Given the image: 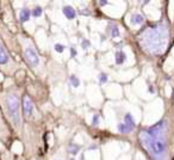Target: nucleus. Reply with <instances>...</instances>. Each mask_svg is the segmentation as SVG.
<instances>
[{
  "label": "nucleus",
  "mask_w": 174,
  "mask_h": 160,
  "mask_svg": "<svg viewBox=\"0 0 174 160\" xmlns=\"http://www.w3.org/2000/svg\"><path fill=\"white\" fill-rule=\"evenodd\" d=\"M107 30L110 31V35H111V37H119V35H121V32H119V29H118V27H117L114 23H110V24H108V28H107Z\"/></svg>",
  "instance_id": "10"
},
{
  "label": "nucleus",
  "mask_w": 174,
  "mask_h": 160,
  "mask_svg": "<svg viewBox=\"0 0 174 160\" xmlns=\"http://www.w3.org/2000/svg\"><path fill=\"white\" fill-rule=\"evenodd\" d=\"M107 74L106 73H100L99 74V77H98V80H99V84H105V83H107Z\"/></svg>",
  "instance_id": "17"
},
{
  "label": "nucleus",
  "mask_w": 174,
  "mask_h": 160,
  "mask_svg": "<svg viewBox=\"0 0 174 160\" xmlns=\"http://www.w3.org/2000/svg\"><path fill=\"white\" fill-rule=\"evenodd\" d=\"M149 91H150V93H154V89H153V86H149Z\"/></svg>",
  "instance_id": "23"
},
{
  "label": "nucleus",
  "mask_w": 174,
  "mask_h": 160,
  "mask_svg": "<svg viewBox=\"0 0 174 160\" xmlns=\"http://www.w3.org/2000/svg\"><path fill=\"white\" fill-rule=\"evenodd\" d=\"M62 12H63V14L66 16V18L67 19H74L75 17H76V12H75V10L69 6V5H67V6H65L63 8H62Z\"/></svg>",
  "instance_id": "7"
},
{
  "label": "nucleus",
  "mask_w": 174,
  "mask_h": 160,
  "mask_svg": "<svg viewBox=\"0 0 174 160\" xmlns=\"http://www.w3.org/2000/svg\"><path fill=\"white\" fill-rule=\"evenodd\" d=\"M81 47H82V49H87V48L91 47V42H90L88 39H84V41L81 42Z\"/></svg>",
  "instance_id": "20"
},
{
  "label": "nucleus",
  "mask_w": 174,
  "mask_h": 160,
  "mask_svg": "<svg viewBox=\"0 0 174 160\" xmlns=\"http://www.w3.org/2000/svg\"><path fill=\"white\" fill-rule=\"evenodd\" d=\"M79 149H80V147L78 145H74V143H70L69 147H68V152L72 154H76L79 152Z\"/></svg>",
  "instance_id": "16"
},
{
  "label": "nucleus",
  "mask_w": 174,
  "mask_h": 160,
  "mask_svg": "<svg viewBox=\"0 0 174 160\" xmlns=\"http://www.w3.org/2000/svg\"><path fill=\"white\" fill-rule=\"evenodd\" d=\"M168 38L169 29L165 23L147 28L139 35V42L143 50L153 55H159L166 49Z\"/></svg>",
  "instance_id": "2"
},
{
  "label": "nucleus",
  "mask_w": 174,
  "mask_h": 160,
  "mask_svg": "<svg viewBox=\"0 0 174 160\" xmlns=\"http://www.w3.org/2000/svg\"><path fill=\"white\" fill-rule=\"evenodd\" d=\"M123 123L130 129V131H134V129H135V121H134V117H133L131 114H127L124 116V122Z\"/></svg>",
  "instance_id": "9"
},
{
  "label": "nucleus",
  "mask_w": 174,
  "mask_h": 160,
  "mask_svg": "<svg viewBox=\"0 0 174 160\" xmlns=\"http://www.w3.org/2000/svg\"><path fill=\"white\" fill-rule=\"evenodd\" d=\"M76 54H78L76 49H75L74 47H72V48H70V56H72V58H75V56H76Z\"/></svg>",
  "instance_id": "21"
},
{
  "label": "nucleus",
  "mask_w": 174,
  "mask_h": 160,
  "mask_svg": "<svg viewBox=\"0 0 174 160\" xmlns=\"http://www.w3.org/2000/svg\"><path fill=\"white\" fill-rule=\"evenodd\" d=\"M167 121L161 120L159 123L144 129L139 133V140L144 148L151 154L154 160H167Z\"/></svg>",
  "instance_id": "1"
},
{
  "label": "nucleus",
  "mask_w": 174,
  "mask_h": 160,
  "mask_svg": "<svg viewBox=\"0 0 174 160\" xmlns=\"http://www.w3.org/2000/svg\"><path fill=\"white\" fill-rule=\"evenodd\" d=\"M117 129H118V131H119L121 134H129V133H131V131H130V129L128 128V127H127L123 122H122V123H118Z\"/></svg>",
  "instance_id": "13"
},
{
  "label": "nucleus",
  "mask_w": 174,
  "mask_h": 160,
  "mask_svg": "<svg viewBox=\"0 0 174 160\" xmlns=\"http://www.w3.org/2000/svg\"><path fill=\"white\" fill-rule=\"evenodd\" d=\"M100 123V116L98 115V114H96V115H93V118H92V126H98Z\"/></svg>",
  "instance_id": "18"
},
{
  "label": "nucleus",
  "mask_w": 174,
  "mask_h": 160,
  "mask_svg": "<svg viewBox=\"0 0 174 160\" xmlns=\"http://www.w3.org/2000/svg\"><path fill=\"white\" fill-rule=\"evenodd\" d=\"M143 22H144L143 16H141V14H139V13L133 14L131 18H130V23H131L133 25H139V24H142Z\"/></svg>",
  "instance_id": "11"
},
{
  "label": "nucleus",
  "mask_w": 174,
  "mask_h": 160,
  "mask_svg": "<svg viewBox=\"0 0 174 160\" xmlns=\"http://www.w3.org/2000/svg\"><path fill=\"white\" fill-rule=\"evenodd\" d=\"M30 16H31V11L28 8V7H23L19 12V20L22 23H25L30 19Z\"/></svg>",
  "instance_id": "8"
},
{
  "label": "nucleus",
  "mask_w": 174,
  "mask_h": 160,
  "mask_svg": "<svg viewBox=\"0 0 174 160\" xmlns=\"http://www.w3.org/2000/svg\"><path fill=\"white\" fill-rule=\"evenodd\" d=\"M54 48H55V50H56L57 53H60V54H61V53H63V50H65V45H63V44H60V43L55 44V47H54Z\"/></svg>",
  "instance_id": "19"
},
{
  "label": "nucleus",
  "mask_w": 174,
  "mask_h": 160,
  "mask_svg": "<svg viewBox=\"0 0 174 160\" xmlns=\"http://www.w3.org/2000/svg\"><path fill=\"white\" fill-rule=\"evenodd\" d=\"M107 4H108V1H99L100 6H104V5H107Z\"/></svg>",
  "instance_id": "22"
},
{
  "label": "nucleus",
  "mask_w": 174,
  "mask_h": 160,
  "mask_svg": "<svg viewBox=\"0 0 174 160\" xmlns=\"http://www.w3.org/2000/svg\"><path fill=\"white\" fill-rule=\"evenodd\" d=\"M24 56H25V60L26 62L29 64L30 67L35 68L39 64V56L36 52V49L32 47V45H28L24 50Z\"/></svg>",
  "instance_id": "4"
},
{
  "label": "nucleus",
  "mask_w": 174,
  "mask_h": 160,
  "mask_svg": "<svg viewBox=\"0 0 174 160\" xmlns=\"http://www.w3.org/2000/svg\"><path fill=\"white\" fill-rule=\"evenodd\" d=\"M10 62V55L8 52L6 50L4 43L0 39V66H5Z\"/></svg>",
  "instance_id": "6"
},
{
  "label": "nucleus",
  "mask_w": 174,
  "mask_h": 160,
  "mask_svg": "<svg viewBox=\"0 0 174 160\" xmlns=\"http://www.w3.org/2000/svg\"><path fill=\"white\" fill-rule=\"evenodd\" d=\"M42 13H43V8L41 7V6H35V8L32 10V12H31V16H34V17H41L42 16Z\"/></svg>",
  "instance_id": "15"
},
{
  "label": "nucleus",
  "mask_w": 174,
  "mask_h": 160,
  "mask_svg": "<svg viewBox=\"0 0 174 160\" xmlns=\"http://www.w3.org/2000/svg\"><path fill=\"white\" fill-rule=\"evenodd\" d=\"M23 110H24V115L28 118L32 117V115H34V103L31 102L29 96H25L23 99Z\"/></svg>",
  "instance_id": "5"
},
{
  "label": "nucleus",
  "mask_w": 174,
  "mask_h": 160,
  "mask_svg": "<svg viewBox=\"0 0 174 160\" xmlns=\"http://www.w3.org/2000/svg\"><path fill=\"white\" fill-rule=\"evenodd\" d=\"M116 64H123L125 62V60H127V55L122 52V50H118L117 53H116Z\"/></svg>",
  "instance_id": "12"
},
{
  "label": "nucleus",
  "mask_w": 174,
  "mask_h": 160,
  "mask_svg": "<svg viewBox=\"0 0 174 160\" xmlns=\"http://www.w3.org/2000/svg\"><path fill=\"white\" fill-rule=\"evenodd\" d=\"M94 148H97V146H94V145L91 146V147H88V149H94Z\"/></svg>",
  "instance_id": "24"
},
{
  "label": "nucleus",
  "mask_w": 174,
  "mask_h": 160,
  "mask_svg": "<svg viewBox=\"0 0 174 160\" xmlns=\"http://www.w3.org/2000/svg\"><path fill=\"white\" fill-rule=\"evenodd\" d=\"M6 105V111L8 114V117L11 118L12 123L16 127L20 126V103H19V97L16 93H10L6 97L5 100Z\"/></svg>",
  "instance_id": "3"
},
{
  "label": "nucleus",
  "mask_w": 174,
  "mask_h": 160,
  "mask_svg": "<svg viewBox=\"0 0 174 160\" xmlns=\"http://www.w3.org/2000/svg\"><path fill=\"white\" fill-rule=\"evenodd\" d=\"M69 83H70V85H72L73 87H79V86H80V80L78 79V77H76V75H70Z\"/></svg>",
  "instance_id": "14"
}]
</instances>
